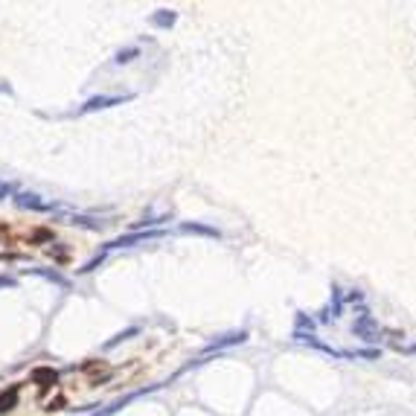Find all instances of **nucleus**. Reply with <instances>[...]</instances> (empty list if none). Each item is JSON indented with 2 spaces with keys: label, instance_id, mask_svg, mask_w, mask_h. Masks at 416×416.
<instances>
[{
  "label": "nucleus",
  "instance_id": "1",
  "mask_svg": "<svg viewBox=\"0 0 416 416\" xmlns=\"http://www.w3.org/2000/svg\"><path fill=\"white\" fill-rule=\"evenodd\" d=\"M352 329H355V335L364 338V341H379V335H382V326L376 323L373 315H358V320H355Z\"/></svg>",
  "mask_w": 416,
  "mask_h": 416
}]
</instances>
